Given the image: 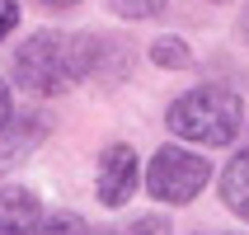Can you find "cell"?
<instances>
[{"label":"cell","instance_id":"5bb4252c","mask_svg":"<svg viewBox=\"0 0 249 235\" xmlns=\"http://www.w3.org/2000/svg\"><path fill=\"white\" fill-rule=\"evenodd\" d=\"M245 38H249V14H245Z\"/></svg>","mask_w":249,"mask_h":235},{"label":"cell","instance_id":"3957f363","mask_svg":"<svg viewBox=\"0 0 249 235\" xmlns=\"http://www.w3.org/2000/svg\"><path fill=\"white\" fill-rule=\"evenodd\" d=\"M212 179V165L202 155L183 151V146H160L151 155V165H146V193L155 202H169V207H183V202H193Z\"/></svg>","mask_w":249,"mask_h":235},{"label":"cell","instance_id":"277c9868","mask_svg":"<svg viewBox=\"0 0 249 235\" xmlns=\"http://www.w3.org/2000/svg\"><path fill=\"white\" fill-rule=\"evenodd\" d=\"M137 179H141L137 151L123 146V141H113L108 151L99 155V169H94V193H99V202H104V207H123L127 198L137 193Z\"/></svg>","mask_w":249,"mask_h":235},{"label":"cell","instance_id":"9a60e30c","mask_svg":"<svg viewBox=\"0 0 249 235\" xmlns=\"http://www.w3.org/2000/svg\"><path fill=\"white\" fill-rule=\"evenodd\" d=\"M104 235H118V231H104Z\"/></svg>","mask_w":249,"mask_h":235},{"label":"cell","instance_id":"9c48e42d","mask_svg":"<svg viewBox=\"0 0 249 235\" xmlns=\"http://www.w3.org/2000/svg\"><path fill=\"white\" fill-rule=\"evenodd\" d=\"M38 235H94V231H89V221L75 217V212H52V217H42Z\"/></svg>","mask_w":249,"mask_h":235},{"label":"cell","instance_id":"ba28073f","mask_svg":"<svg viewBox=\"0 0 249 235\" xmlns=\"http://www.w3.org/2000/svg\"><path fill=\"white\" fill-rule=\"evenodd\" d=\"M151 61L155 66H169V71H183V66H193V52H188L183 38H155L151 42Z\"/></svg>","mask_w":249,"mask_h":235},{"label":"cell","instance_id":"5b68a950","mask_svg":"<svg viewBox=\"0 0 249 235\" xmlns=\"http://www.w3.org/2000/svg\"><path fill=\"white\" fill-rule=\"evenodd\" d=\"M42 226V207H38V193L33 188H0V235H38Z\"/></svg>","mask_w":249,"mask_h":235},{"label":"cell","instance_id":"8fae6325","mask_svg":"<svg viewBox=\"0 0 249 235\" xmlns=\"http://www.w3.org/2000/svg\"><path fill=\"white\" fill-rule=\"evenodd\" d=\"M14 28H19V5L14 0H0V42L10 38Z\"/></svg>","mask_w":249,"mask_h":235},{"label":"cell","instance_id":"4fadbf2b","mask_svg":"<svg viewBox=\"0 0 249 235\" xmlns=\"http://www.w3.org/2000/svg\"><path fill=\"white\" fill-rule=\"evenodd\" d=\"M38 5H47V10H75L80 0H38Z\"/></svg>","mask_w":249,"mask_h":235},{"label":"cell","instance_id":"52a82bcc","mask_svg":"<svg viewBox=\"0 0 249 235\" xmlns=\"http://www.w3.org/2000/svg\"><path fill=\"white\" fill-rule=\"evenodd\" d=\"M221 198H226V207L231 212H240L249 221V151H240L231 165H226V174H221Z\"/></svg>","mask_w":249,"mask_h":235},{"label":"cell","instance_id":"7a4b0ae2","mask_svg":"<svg viewBox=\"0 0 249 235\" xmlns=\"http://www.w3.org/2000/svg\"><path fill=\"white\" fill-rule=\"evenodd\" d=\"M165 123L174 137L197 141V146H231L245 127V108H240V94L221 90V85H202V90H188L169 104Z\"/></svg>","mask_w":249,"mask_h":235},{"label":"cell","instance_id":"7c38bea8","mask_svg":"<svg viewBox=\"0 0 249 235\" xmlns=\"http://www.w3.org/2000/svg\"><path fill=\"white\" fill-rule=\"evenodd\" d=\"M14 118V99H10V85L0 80V132H5V123Z\"/></svg>","mask_w":249,"mask_h":235},{"label":"cell","instance_id":"8992f818","mask_svg":"<svg viewBox=\"0 0 249 235\" xmlns=\"http://www.w3.org/2000/svg\"><path fill=\"white\" fill-rule=\"evenodd\" d=\"M47 137V118L42 113H14L5 132H0V169H10L14 160H24L38 141Z\"/></svg>","mask_w":249,"mask_h":235},{"label":"cell","instance_id":"30bf717a","mask_svg":"<svg viewBox=\"0 0 249 235\" xmlns=\"http://www.w3.org/2000/svg\"><path fill=\"white\" fill-rule=\"evenodd\" d=\"M113 14H123V19H151V14L165 10V0H108Z\"/></svg>","mask_w":249,"mask_h":235},{"label":"cell","instance_id":"6da1fadb","mask_svg":"<svg viewBox=\"0 0 249 235\" xmlns=\"http://www.w3.org/2000/svg\"><path fill=\"white\" fill-rule=\"evenodd\" d=\"M104 47H108V38H94V33L42 28V33L19 42V52H14V80L24 90H33V94H66L75 80L99 71Z\"/></svg>","mask_w":249,"mask_h":235}]
</instances>
